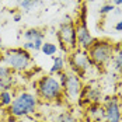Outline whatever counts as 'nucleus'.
<instances>
[{
	"mask_svg": "<svg viewBox=\"0 0 122 122\" xmlns=\"http://www.w3.org/2000/svg\"><path fill=\"white\" fill-rule=\"evenodd\" d=\"M114 13H115L117 15H119V14L122 13V9H119V7H115V9H114Z\"/></svg>",
	"mask_w": 122,
	"mask_h": 122,
	"instance_id": "nucleus-27",
	"label": "nucleus"
},
{
	"mask_svg": "<svg viewBox=\"0 0 122 122\" xmlns=\"http://www.w3.org/2000/svg\"><path fill=\"white\" fill-rule=\"evenodd\" d=\"M83 90H84L83 79L73 72H67L66 83L63 84V97L70 102H79Z\"/></svg>",
	"mask_w": 122,
	"mask_h": 122,
	"instance_id": "nucleus-6",
	"label": "nucleus"
},
{
	"mask_svg": "<svg viewBox=\"0 0 122 122\" xmlns=\"http://www.w3.org/2000/svg\"><path fill=\"white\" fill-rule=\"evenodd\" d=\"M58 51H59V48H58L56 44H53V42H46V41L42 44V48H41V52H42L45 56H51V58H53V56L58 53Z\"/></svg>",
	"mask_w": 122,
	"mask_h": 122,
	"instance_id": "nucleus-17",
	"label": "nucleus"
},
{
	"mask_svg": "<svg viewBox=\"0 0 122 122\" xmlns=\"http://www.w3.org/2000/svg\"><path fill=\"white\" fill-rule=\"evenodd\" d=\"M93 66L105 67L114 58V42L110 39H94L91 46L86 51Z\"/></svg>",
	"mask_w": 122,
	"mask_h": 122,
	"instance_id": "nucleus-4",
	"label": "nucleus"
},
{
	"mask_svg": "<svg viewBox=\"0 0 122 122\" xmlns=\"http://www.w3.org/2000/svg\"><path fill=\"white\" fill-rule=\"evenodd\" d=\"M52 59H53V65H52V67L49 70V74H56V73H59V72H63L65 66H66L65 58L63 56H53Z\"/></svg>",
	"mask_w": 122,
	"mask_h": 122,
	"instance_id": "nucleus-14",
	"label": "nucleus"
},
{
	"mask_svg": "<svg viewBox=\"0 0 122 122\" xmlns=\"http://www.w3.org/2000/svg\"><path fill=\"white\" fill-rule=\"evenodd\" d=\"M23 37H24V41H28V42L34 44L35 52H41L42 44L45 42V31L44 30H41V28H28V30L24 31Z\"/></svg>",
	"mask_w": 122,
	"mask_h": 122,
	"instance_id": "nucleus-10",
	"label": "nucleus"
},
{
	"mask_svg": "<svg viewBox=\"0 0 122 122\" xmlns=\"http://www.w3.org/2000/svg\"><path fill=\"white\" fill-rule=\"evenodd\" d=\"M14 86H15V74H11V76L4 77V79H0V91L11 90Z\"/></svg>",
	"mask_w": 122,
	"mask_h": 122,
	"instance_id": "nucleus-19",
	"label": "nucleus"
},
{
	"mask_svg": "<svg viewBox=\"0 0 122 122\" xmlns=\"http://www.w3.org/2000/svg\"><path fill=\"white\" fill-rule=\"evenodd\" d=\"M56 37H58V41H59V45H61L62 51L70 53V52H73L74 49L77 48L76 25H74V21L72 18H66L65 21H62L59 28H58Z\"/></svg>",
	"mask_w": 122,
	"mask_h": 122,
	"instance_id": "nucleus-5",
	"label": "nucleus"
},
{
	"mask_svg": "<svg viewBox=\"0 0 122 122\" xmlns=\"http://www.w3.org/2000/svg\"><path fill=\"white\" fill-rule=\"evenodd\" d=\"M21 18H23V13H14L13 14V21L18 23V21H21Z\"/></svg>",
	"mask_w": 122,
	"mask_h": 122,
	"instance_id": "nucleus-23",
	"label": "nucleus"
},
{
	"mask_svg": "<svg viewBox=\"0 0 122 122\" xmlns=\"http://www.w3.org/2000/svg\"><path fill=\"white\" fill-rule=\"evenodd\" d=\"M56 79H58V81L61 83V86L63 87V84L66 83V79H67V72L66 70H63V72H59V73H56V74H53Z\"/></svg>",
	"mask_w": 122,
	"mask_h": 122,
	"instance_id": "nucleus-22",
	"label": "nucleus"
},
{
	"mask_svg": "<svg viewBox=\"0 0 122 122\" xmlns=\"http://www.w3.org/2000/svg\"><path fill=\"white\" fill-rule=\"evenodd\" d=\"M119 94L122 96V80H121V84H119Z\"/></svg>",
	"mask_w": 122,
	"mask_h": 122,
	"instance_id": "nucleus-29",
	"label": "nucleus"
},
{
	"mask_svg": "<svg viewBox=\"0 0 122 122\" xmlns=\"http://www.w3.org/2000/svg\"><path fill=\"white\" fill-rule=\"evenodd\" d=\"M102 98V93L98 87H93V86H84V90L81 93V97L79 101L86 100L87 104H94V102H100Z\"/></svg>",
	"mask_w": 122,
	"mask_h": 122,
	"instance_id": "nucleus-11",
	"label": "nucleus"
},
{
	"mask_svg": "<svg viewBox=\"0 0 122 122\" xmlns=\"http://www.w3.org/2000/svg\"><path fill=\"white\" fill-rule=\"evenodd\" d=\"M0 51H4L3 49V39H1V37H0Z\"/></svg>",
	"mask_w": 122,
	"mask_h": 122,
	"instance_id": "nucleus-28",
	"label": "nucleus"
},
{
	"mask_svg": "<svg viewBox=\"0 0 122 122\" xmlns=\"http://www.w3.org/2000/svg\"><path fill=\"white\" fill-rule=\"evenodd\" d=\"M1 59L13 72H27L32 67L34 62L31 52L23 49L21 46L4 49L1 53Z\"/></svg>",
	"mask_w": 122,
	"mask_h": 122,
	"instance_id": "nucleus-3",
	"label": "nucleus"
},
{
	"mask_svg": "<svg viewBox=\"0 0 122 122\" xmlns=\"http://www.w3.org/2000/svg\"><path fill=\"white\" fill-rule=\"evenodd\" d=\"M11 74H14V72H13L7 65H0V79L9 77V76H11Z\"/></svg>",
	"mask_w": 122,
	"mask_h": 122,
	"instance_id": "nucleus-20",
	"label": "nucleus"
},
{
	"mask_svg": "<svg viewBox=\"0 0 122 122\" xmlns=\"http://www.w3.org/2000/svg\"><path fill=\"white\" fill-rule=\"evenodd\" d=\"M76 39H77V48L87 51L91 46V44L94 42L96 38L91 35L88 27H87V21H86V9H81V13L79 14L77 20H76Z\"/></svg>",
	"mask_w": 122,
	"mask_h": 122,
	"instance_id": "nucleus-7",
	"label": "nucleus"
},
{
	"mask_svg": "<svg viewBox=\"0 0 122 122\" xmlns=\"http://www.w3.org/2000/svg\"><path fill=\"white\" fill-rule=\"evenodd\" d=\"M37 97L45 102H61L63 100V87L53 74H45L39 77L37 83Z\"/></svg>",
	"mask_w": 122,
	"mask_h": 122,
	"instance_id": "nucleus-2",
	"label": "nucleus"
},
{
	"mask_svg": "<svg viewBox=\"0 0 122 122\" xmlns=\"http://www.w3.org/2000/svg\"><path fill=\"white\" fill-rule=\"evenodd\" d=\"M114 9H115L114 4H111V3H105V4H102V6L100 7V14H101V15H107L108 13L114 11Z\"/></svg>",
	"mask_w": 122,
	"mask_h": 122,
	"instance_id": "nucleus-21",
	"label": "nucleus"
},
{
	"mask_svg": "<svg viewBox=\"0 0 122 122\" xmlns=\"http://www.w3.org/2000/svg\"><path fill=\"white\" fill-rule=\"evenodd\" d=\"M23 122H44V121H38V119H35V118H30V117H27V118H24V121Z\"/></svg>",
	"mask_w": 122,
	"mask_h": 122,
	"instance_id": "nucleus-25",
	"label": "nucleus"
},
{
	"mask_svg": "<svg viewBox=\"0 0 122 122\" xmlns=\"http://www.w3.org/2000/svg\"><path fill=\"white\" fill-rule=\"evenodd\" d=\"M105 121L107 122H121L122 121V108L119 104V100L117 97H110L105 104Z\"/></svg>",
	"mask_w": 122,
	"mask_h": 122,
	"instance_id": "nucleus-9",
	"label": "nucleus"
},
{
	"mask_svg": "<svg viewBox=\"0 0 122 122\" xmlns=\"http://www.w3.org/2000/svg\"><path fill=\"white\" fill-rule=\"evenodd\" d=\"M38 104H39V100L34 93L18 91L14 96L7 111L13 118H27L37 112Z\"/></svg>",
	"mask_w": 122,
	"mask_h": 122,
	"instance_id": "nucleus-1",
	"label": "nucleus"
},
{
	"mask_svg": "<svg viewBox=\"0 0 122 122\" xmlns=\"http://www.w3.org/2000/svg\"><path fill=\"white\" fill-rule=\"evenodd\" d=\"M14 94L11 93V90H3L0 91V107L1 108H9L11 104Z\"/></svg>",
	"mask_w": 122,
	"mask_h": 122,
	"instance_id": "nucleus-16",
	"label": "nucleus"
},
{
	"mask_svg": "<svg viewBox=\"0 0 122 122\" xmlns=\"http://www.w3.org/2000/svg\"><path fill=\"white\" fill-rule=\"evenodd\" d=\"M52 122H79V121H77V118L74 117L72 112L63 111V112H61V114H58V115L53 118Z\"/></svg>",
	"mask_w": 122,
	"mask_h": 122,
	"instance_id": "nucleus-18",
	"label": "nucleus"
},
{
	"mask_svg": "<svg viewBox=\"0 0 122 122\" xmlns=\"http://www.w3.org/2000/svg\"><path fill=\"white\" fill-rule=\"evenodd\" d=\"M87 114H88V118H90V119H93V121H96V122H100V121H102V119H105V110H104V105H101L100 102L88 104Z\"/></svg>",
	"mask_w": 122,
	"mask_h": 122,
	"instance_id": "nucleus-12",
	"label": "nucleus"
},
{
	"mask_svg": "<svg viewBox=\"0 0 122 122\" xmlns=\"http://www.w3.org/2000/svg\"><path fill=\"white\" fill-rule=\"evenodd\" d=\"M18 1H20V0H18Z\"/></svg>",
	"mask_w": 122,
	"mask_h": 122,
	"instance_id": "nucleus-30",
	"label": "nucleus"
},
{
	"mask_svg": "<svg viewBox=\"0 0 122 122\" xmlns=\"http://www.w3.org/2000/svg\"><path fill=\"white\" fill-rule=\"evenodd\" d=\"M67 61H69V65L72 66V70H70V72L79 74L81 79L84 77V74L87 73V72L91 69V66H93V63L90 61L87 52L83 51V49H80V48H76L73 52H70Z\"/></svg>",
	"mask_w": 122,
	"mask_h": 122,
	"instance_id": "nucleus-8",
	"label": "nucleus"
},
{
	"mask_svg": "<svg viewBox=\"0 0 122 122\" xmlns=\"http://www.w3.org/2000/svg\"><path fill=\"white\" fill-rule=\"evenodd\" d=\"M39 4H41V0H20L18 1V7L25 13L35 10Z\"/></svg>",
	"mask_w": 122,
	"mask_h": 122,
	"instance_id": "nucleus-15",
	"label": "nucleus"
},
{
	"mask_svg": "<svg viewBox=\"0 0 122 122\" xmlns=\"http://www.w3.org/2000/svg\"><path fill=\"white\" fill-rule=\"evenodd\" d=\"M111 62L114 69L122 74V41L118 44H114V58Z\"/></svg>",
	"mask_w": 122,
	"mask_h": 122,
	"instance_id": "nucleus-13",
	"label": "nucleus"
},
{
	"mask_svg": "<svg viewBox=\"0 0 122 122\" xmlns=\"http://www.w3.org/2000/svg\"><path fill=\"white\" fill-rule=\"evenodd\" d=\"M114 28H115V31H118V32H122V20H121V21H118L117 24L114 25Z\"/></svg>",
	"mask_w": 122,
	"mask_h": 122,
	"instance_id": "nucleus-24",
	"label": "nucleus"
},
{
	"mask_svg": "<svg viewBox=\"0 0 122 122\" xmlns=\"http://www.w3.org/2000/svg\"><path fill=\"white\" fill-rule=\"evenodd\" d=\"M114 6H122V0H112Z\"/></svg>",
	"mask_w": 122,
	"mask_h": 122,
	"instance_id": "nucleus-26",
	"label": "nucleus"
}]
</instances>
